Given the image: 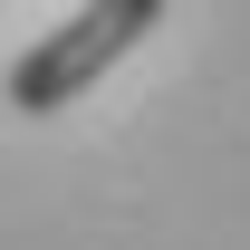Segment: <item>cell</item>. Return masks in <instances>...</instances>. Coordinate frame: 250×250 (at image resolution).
Returning <instances> with one entry per match:
<instances>
[{"instance_id":"6da1fadb","label":"cell","mask_w":250,"mask_h":250,"mask_svg":"<svg viewBox=\"0 0 250 250\" xmlns=\"http://www.w3.org/2000/svg\"><path fill=\"white\" fill-rule=\"evenodd\" d=\"M154 20H164V0H77L39 48L10 58V106H20V116H58V106H77V96L154 29Z\"/></svg>"}]
</instances>
